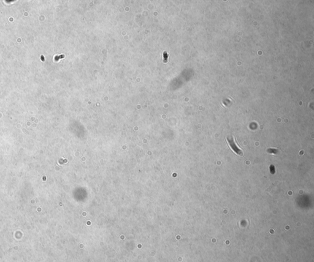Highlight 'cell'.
I'll list each match as a JSON object with an SVG mask.
<instances>
[{
	"label": "cell",
	"instance_id": "6da1fadb",
	"mask_svg": "<svg viewBox=\"0 0 314 262\" xmlns=\"http://www.w3.org/2000/svg\"><path fill=\"white\" fill-rule=\"evenodd\" d=\"M227 139V141H228V143L230 147L231 148V149L233 150L236 155H241L242 154V151L241 150V149L239 148V147L237 146V145L235 142L234 138L233 137H231V138L228 137Z\"/></svg>",
	"mask_w": 314,
	"mask_h": 262
}]
</instances>
